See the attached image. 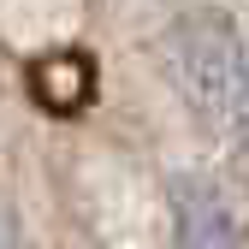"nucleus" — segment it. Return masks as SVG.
I'll return each mask as SVG.
<instances>
[{"mask_svg": "<svg viewBox=\"0 0 249 249\" xmlns=\"http://www.w3.org/2000/svg\"><path fill=\"white\" fill-rule=\"evenodd\" d=\"M166 71L184 107L208 131H243L249 113V66L243 36L226 12H184L166 30Z\"/></svg>", "mask_w": 249, "mask_h": 249, "instance_id": "obj_1", "label": "nucleus"}, {"mask_svg": "<svg viewBox=\"0 0 249 249\" xmlns=\"http://www.w3.org/2000/svg\"><path fill=\"white\" fill-rule=\"evenodd\" d=\"M166 202H172V231L178 249H243V220L226 196V184L213 172H172L166 184Z\"/></svg>", "mask_w": 249, "mask_h": 249, "instance_id": "obj_2", "label": "nucleus"}, {"mask_svg": "<svg viewBox=\"0 0 249 249\" xmlns=\"http://www.w3.org/2000/svg\"><path fill=\"white\" fill-rule=\"evenodd\" d=\"M0 249H24V243H18V226H12V213H6V208H0Z\"/></svg>", "mask_w": 249, "mask_h": 249, "instance_id": "obj_3", "label": "nucleus"}]
</instances>
